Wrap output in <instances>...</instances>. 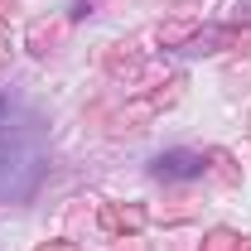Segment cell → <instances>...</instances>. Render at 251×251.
Wrapping results in <instances>:
<instances>
[{
  "label": "cell",
  "mask_w": 251,
  "mask_h": 251,
  "mask_svg": "<svg viewBox=\"0 0 251 251\" xmlns=\"http://www.w3.org/2000/svg\"><path fill=\"white\" fill-rule=\"evenodd\" d=\"M155 174H164V179H193V174H203V159L188 155V150H174V155L155 159Z\"/></svg>",
  "instance_id": "cell-1"
}]
</instances>
